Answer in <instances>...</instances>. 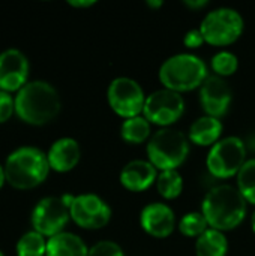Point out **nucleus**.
<instances>
[{
  "instance_id": "f257e3e1",
  "label": "nucleus",
  "mask_w": 255,
  "mask_h": 256,
  "mask_svg": "<svg viewBox=\"0 0 255 256\" xmlns=\"http://www.w3.org/2000/svg\"><path fill=\"white\" fill-rule=\"evenodd\" d=\"M201 213L209 226L216 231L237 228L246 216V201L237 188L221 184L207 192L203 200Z\"/></svg>"
},
{
  "instance_id": "f03ea898",
  "label": "nucleus",
  "mask_w": 255,
  "mask_h": 256,
  "mask_svg": "<svg viewBox=\"0 0 255 256\" xmlns=\"http://www.w3.org/2000/svg\"><path fill=\"white\" fill-rule=\"evenodd\" d=\"M60 96L47 81H30L15 96L17 116L35 126L51 122L60 111Z\"/></svg>"
},
{
  "instance_id": "7ed1b4c3",
  "label": "nucleus",
  "mask_w": 255,
  "mask_h": 256,
  "mask_svg": "<svg viewBox=\"0 0 255 256\" xmlns=\"http://www.w3.org/2000/svg\"><path fill=\"white\" fill-rule=\"evenodd\" d=\"M50 164L47 154L36 147H20L14 150L5 164L6 182L15 189H33L48 176Z\"/></svg>"
},
{
  "instance_id": "20e7f679",
  "label": "nucleus",
  "mask_w": 255,
  "mask_h": 256,
  "mask_svg": "<svg viewBox=\"0 0 255 256\" xmlns=\"http://www.w3.org/2000/svg\"><path fill=\"white\" fill-rule=\"evenodd\" d=\"M207 78L204 62L194 54H176L167 58L159 69V80L164 88L176 93L191 92Z\"/></svg>"
},
{
  "instance_id": "39448f33",
  "label": "nucleus",
  "mask_w": 255,
  "mask_h": 256,
  "mask_svg": "<svg viewBox=\"0 0 255 256\" xmlns=\"http://www.w3.org/2000/svg\"><path fill=\"white\" fill-rule=\"evenodd\" d=\"M189 154L188 138L176 129L158 130L147 144L149 162L159 171H170L180 166Z\"/></svg>"
},
{
  "instance_id": "423d86ee",
  "label": "nucleus",
  "mask_w": 255,
  "mask_h": 256,
  "mask_svg": "<svg viewBox=\"0 0 255 256\" xmlns=\"http://www.w3.org/2000/svg\"><path fill=\"white\" fill-rule=\"evenodd\" d=\"M200 32L204 38V42L210 45H231L243 33V18L231 8H219L204 16Z\"/></svg>"
},
{
  "instance_id": "0eeeda50",
  "label": "nucleus",
  "mask_w": 255,
  "mask_h": 256,
  "mask_svg": "<svg viewBox=\"0 0 255 256\" xmlns=\"http://www.w3.org/2000/svg\"><path fill=\"white\" fill-rule=\"evenodd\" d=\"M246 162V144L237 136L219 140L207 154V170L216 178L237 176Z\"/></svg>"
},
{
  "instance_id": "6e6552de",
  "label": "nucleus",
  "mask_w": 255,
  "mask_h": 256,
  "mask_svg": "<svg viewBox=\"0 0 255 256\" xmlns=\"http://www.w3.org/2000/svg\"><path fill=\"white\" fill-rule=\"evenodd\" d=\"M107 98L111 110L123 118L140 116L146 102V96L140 84L126 76H119L111 81Z\"/></svg>"
},
{
  "instance_id": "1a4fd4ad",
  "label": "nucleus",
  "mask_w": 255,
  "mask_h": 256,
  "mask_svg": "<svg viewBox=\"0 0 255 256\" xmlns=\"http://www.w3.org/2000/svg\"><path fill=\"white\" fill-rule=\"evenodd\" d=\"M185 102L180 93L168 88H161L146 98L143 116L149 123L158 126H170L176 123L183 114Z\"/></svg>"
},
{
  "instance_id": "9d476101",
  "label": "nucleus",
  "mask_w": 255,
  "mask_h": 256,
  "mask_svg": "<svg viewBox=\"0 0 255 256\" xmlns=\"http://www.w3.org/2000/svg\"><path fill=\"white\" fill-rule=\"evenodd\" d=\"M69 218V206L65 202L63 196H48L35 206L32 213V225L41 236L54 237L63 232Z\"/></svg>"
},
{
  "instance_id": "9b49d317",
  "label": "nucleus",
  "mask_w": 255,
  "mask_h": 256,
  "mask_svg": "<svg viewBox=\"0 0 255 256\" xmlns=\"http://www.w3.org/2000/svg\"><path fill=\"white\" fill-rule=\"evenodd\" d=\"M69 213L72 220L84 230H101L111 219V208L104 200L93 194L75 196Z\"/></svg>"
},
{
  "instance_id": "f8f14e48",
  "label": "nucleus",
  "mask_w": 255,
  "mask_h": 256,
  "mask_svg": "<svg viewBox=\"0 0 255 256\" xmlns=\"http://www.w3.org/2000/svg\"><path fill=\"white\" fill-rule=\"evenodd\" d=\"M200 104L206 116L219 118L227 114L231 104V88L218 75L207 76L200 87Z\"/></svg>"
},
{
  "instance_id": "ddd939ff",
  "label": "nucleus",
  "mask_w": 255,
  "mask_h": 256,
  "mask_svg": "<svg viewBox=\"0 0 255 256\" xmlns=\"http://www.w3.org/2000/svg\"><path fill=\"white\" fill-rule=\"evenodd\" d=\"M29 60L15 48H9L0 52V90L14 92L27 84Z\"/></svg>"
},
{
  "instance_id": "4468645a",
  "label": "nucleus",
  "mask_w": 255,
  "mask_h": 256,
  "mask_svg": "<svg viewBox=\"0 0 255 256\" xmlns=\"http://www.w3.org/2000/svg\"><path fill=\"white\" fill-rule=\"evenodd\" d=\"M141 228L152 237L165 238L176 226L174 212L162 202H152L146 206L140 214Z\"/></svg>"
},
{
  "instance_id": "2eb2a0df",
  "label": "nucleus",
  "mask_w": 255,
  "mask_h": 256,
  "mask_svg": "<svg viewBox=\"0 0 255 256\" xmlns=\"http://www.w3.org/2000/svg\"><path fill=\"white\" fill-rule=\"evenodd\" d=\"M156 168L149 160H131L120 172V183L131 192H143L156 183Z\"/></svg>"
},
{
  "instance_id": "dca6fc26",
  "label": "nucleus",
  "mask_w": 255,
  "mask_h": 256,
  "mask_svg": "<svg viewBox=\"0 0 255 256\" xmlns=\"http://www.w3.org/2000/svg\"><path fill=\"white\" fill-rule=\"evenodd\" d=\"M50 168L57 172H68L77 166L81 158V150L74 138H60L53 142L48 153Z\"/></svg>"
},
{
  "instance_id": "f3484780",
  "label": "nucleus",
  "mask_w": 255,
  "mask_h": 256,
  "mask_svg": "<svg viewBox=\"0 0 255 256\" xmlns=\"http://www.w3.org/2000/svg\"><path fill=\"white\" fill-rule=\"evenodd\" d=\"M221 134H222L221 120L210 116H203L191 124L189 141H192L195 146L200 147L215 146L219 141Z\"/></svg>"
},
{
  "instance_id": "a211bd4d",
  "label": "nucleus",
  "mask_w": 255,
  "mask_h": 256,
  "mask_svg": "<svg viewBox=\"0 0 255 256\" xmlns=\"http://www.w3.org/2000/svg\"><path fill=\"white\" fill-rule=\"evenodd\" d=\"M45 256H89V248L78 236L63 231L47 240Z\"/></svg>"
},
{
  "instance_id": "6ab92c4d",
  "label": "nucleus",
  "mask_w": 255,
  "mask_h": 256,
  "mask_svg": "<svg viewBox=\"0 0 255 256\" xmlns=\"http://www.w3.org/2000/svg\"><path fill=\"white\" fill-rule=\"evenodd\" d=\"M228 250V242L224 232L209 228L195 242L197 256H225Z\"/></svg>"
},
{
  "instance_id": "aec40b11",
  "label": "nucleus",
  "mask_w": 255,
  "mask_h": 256,
  "mask_svg": "<svg viewBox=\"0 0 255 256\" xmlns=\"http://www.w3.org/2000/svg\"><path fill=\"white\" fill-rule=\"evenodd\" d=\"M120 135L129 144H141L150 136V123L144 116L126 118L122 123Z\"/></svg>"
},
{
  "instance_id": "412c9836",
  "label": "nucleus",
  "mask_w": 255,
  "mask_h": 256,
  "mask_svg": "<svg viewBox=\"0 0 255 256\" xmlns=\"http://www.w3.org/2000/svg\"><path fill=\"white\" fill-rule=\"evenodd\" d=\"M156 188L162 198L174 200L183 190V178L176 170L161 171V174L156 178Z\"/></svg>"
},
{
  "instance_id": "4be33fe9",
  "label": "nucleus",
  "mask_w": 255,
  "mask_h": 256,
  "mask_svg": "<svg viewBox=\"0 0 255 256\" xmlns=\"http://www.w3.org/2000/svg\"><path fill=\"white\" fill-rule=\"evenodd\" d=\"M47 255V240L36 231L26 232L17 243V256Z\"/></svg>"
},
{
  "instance_id": "5701e85b",
  "label": "nucleus",
  "mask_w": 255,
  "mask_h": 256,
  "mask_svg": "<svg viewBox=\"0 0 255 256\" xmlns=\"http://www.w3.org/2000/svg\"><path fill=\"white\" fill-rule=\"evenodd\" d=\"M237 189L246 202L255 206V159L245 162L237 174Z\"/></svg>"
},
{
  "instance_id": "b1692460",
  "label": "nucleus",
  "mask_w": 255,
  "mask_h": 256,
  "mask_svg": "<svg viewBox=\"0 0 255 256\" xmlns=\"http://www.w3.org/2000/svg\"><path fill=\"white\" fill-rule=\"evenodd\" d=\"M209 230V224L204 218V214L200 212L188 213L182 218L179 222V231L186 237H201Z\"/></svg>"
},
{
  "instance_id": "393cba45",
  "label": "nucleus",
  "mask_w": 255,
  "mask_h": 256,
  "mask_svg": "<svg viewBox=\"0 0 255 256\" xmlns=\"http://www.w3.org/2000/svg\"><path fill=\"white\" fill-rule=\"evenodd\" d=\"M237 68H239V60L230 51H221L215 54L212 58V69L221 78L233 75L237 70Z\"/></svg>"
},
{
  "instance_id": "a878e982",
  "label": "nucleus",
  "mask_w": 255,
  "mask_h": 256,
  "mask_svg": "<svg viewBox=\"0 0 255 256\" xmlns=\"http://www.w3.org/2000/svg\"><path fill=\"white\" fill-rule=\"evenodd\" d=\"M89 256H125V254L117 243L104 240L89 249Z\"/></svg>"
},
{
  "instance_id": "bb28decb",
  "label": "nucleus",
  "mask_w": 255,
  "mask_h": 256,
  "mask_svg": "<svg viewBox=\"0 0 255 256\" xmlns=\"http://www.w3.org/2000/svg\"><path fill=\"white\" fill-rule=\"evenodd\" d=\"M14 111H15V99H12L9 92L0 90V123L9 120Z\"/></svg>"
},
{
  "instance_id": "cd10ccee",
  "label": "nucleus",
  "mask_w": 255,
  "mask_h": 256,
  "mask_svg": "<svg viewBox=\"0 0 255 256\" xmlns=\"http://www.w3.org/2000/svg\"><path fill=\"white\" fill-rule=\"evenodd\" d=\"M183 44L188 46V48H198L200 45L204 44V38L200 32V28L197 30H189L185 38H183Z\"/></svg>"
},
{
  "instance_id": "c85d7f7f",
  "label": "nucleus",
  "mask_w": 255,
  "mask_h": 256,
  "mask_svg": "<svg viewBox=\"0 0 255 256\" xmlns=\"http://www.w3.org/2000/svg\"><path fill=\"white\" fill-rule=\"evenodd\" d=\"M69 4L74 6V8H89V6H93L95 2H93V0H83V2L72 0V2H69Z\"/></svg>"
},
{
  "instance_id": "c756f323",
  "label": "nucleus",
  "mask_w": 255,
  "mask_h": 256,
  "mask_svg": "<svg viewBox=\"0 0 255 256\" xmlns=\"http://www.w3.org/2000/svg\"><path fill=\"white\" fill-rule=\"evenodd\" d=\"M185 4L186 6H189L191 9H200V8H203V6H206L207 4V2H204V0H201V2H185Z\"/></svg>"
},
{
  "instance_id": "7c9ffc66",
  "label": "nucleus",
  "mask_w": 255,
  "mask_h": 256,
  "mask_svg": "<svg viewBox=\"0 0 255 256\" xmlns=\"http://www.w3.org/2000/svg\"><path fill=\"white\" fill-rule=\"evenodd\" d=\"M246 147H248L249 150L255 152V135L254 136H251V138L248 140V144H246Z\"/></svg>"
},
{
  "instance_id": "2f4dec72",
  "label": "nucleus",
  "mask_w": 255,
  "mask_h": 256,
  "mask_svg": "<svg viewBox=\"0 0 255 256\" xmlns=\"http://www.w3.org/2000/svg\"><path fill=\"white\" fill-rule=\"evenodd\" d=\"M6 182V176H5V168L0 166V188L3 186V183Z\"/></svg>"
},
{
  "instance_id": "473e14b6",
  "label": "nucleus",
  "mask_w": 255,
  "mask_h": 256,
  "mask_svg": "<svg viewBox=\"0 0 255 256\" xmlns=\"http://www.w3.org/2000/svg\"><path fill=\"white\" fill-rule=\"evenodd\" d=\"M149 6H153V8H159L162 4V2H147Z\"/></svg>"
},
{
  "instance_id": "72a5a7b5",
  "label": "nucleus",
  "mask_w": 255,
  "mask_h": 256,
  "mask_svg": "<svg viewBox=\"0 0 255 256\" xmlns=\"http://www.w3.org/2000/svg\"><path fill=\"white\" fill-rule=\"evenodd\" d=\"M251 225H252V231L255 232V212L254 214H252V219H251Z\"/></svg>"
},
{
  "instance_id": "f704fd0d",
  "label": "nucleus",
  "mask_w": 255,
  "mask_h": 256,
  "mask_svg": "<svg viewBox=\"0 0 255 256\" xmlns=\"http://www.w3.org/2000/svg\"><path fill=\"white\" fill-rule=\"evenodd\" d=\"M0 256H5V255H3V254H2V252H0Z\"/></svg>"
}]
</instances>
